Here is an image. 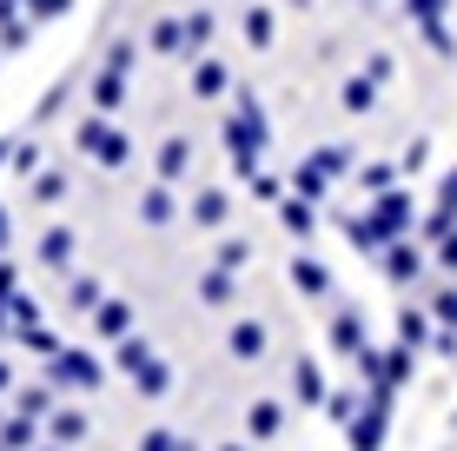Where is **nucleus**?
Here are the masks:
<instances>
[{"mask_svg":"<svg viewBox=\"0 0 457 451\" xmlns=\"http://www.w3.org/2000/svg\"><path fill=\"white\" fill-rule=\"evenodd\" d=\"M259 352H265V325H252V319H245V325H232V359H245V365H252Z\"/></svg>","mask_w":457,"mask_h":451,"instance_id":"nucleus-1","label":"nucleus"},{"mask_svg":"<svg viewBox=\"0 0 457 451\" xmlns=\"http://www.w3.org/2000/svg\"><path fill=\"white\" fill-rule=\"evenodd\" d=\"M278 425H286V412H278L272 398H259V405H252V438H278Z\"/></svg>","mask_w":457,"mask_h":451,"instance_id":"nucleus-2","label":"nucleus"},{"mask_svg":"<svg viewBox=\"0 0 457 451\" xmlns=\"http://www.w3.org/2000/svg\"><path fill=\"white\" fill-rule=\"evenodd\" d=\"M40 259H46V266H67V259H73V232H46V239H40Z\"/></svg>","mask_w":457,"mask_h":451,"instance_id":"nucleus-3","label":"nucleus"},{"mask_svg":"<svg viewBox=\"0 0 457 451\" xmlns=\"http://www.w3.org/2000/svg\"><path fill=\"white\" fill-rule=\"evenodd\" d=\"M193 220H206V226H219V220H226V193H199Z\"/></svg>","mask_w":457,"mask_h":451,"instance_id":"nucleus-4","label":"nucleus"},{"mask_svg":"<svg viewBox=\"0 0 457 451\" xmlns=\"http://www.w3.org/2000/svg\"><path fill=\"white\" fill-rule=\"evenodd\" d=\"M160 173H166V180H179V173H186V139H166V153H160Z\"/></svg>","mask_w":457,"mask_h":451,"instance_id":"nucleus-5","label":"nucleus"},{"mask_svg":"<svg viewBox=\"0 0 457 451\" xmlns=\"http://www.w3.org/2000/svg\"><path fill=\"white\" fill-rule=\"evenodd\" d=\"M245 259H252V246H239V239L219 246V266H226V272H232V266H245Z\"/></svg>","mask_w":457,"mask_h":451,"instance_id":"nucleus-6","label":"nucleus"},{"mask_svg":"<svg viewBox=\"0 0 457 451\" xmlns=\"http://www.w3.org/2000/svg\"><path fill=\"white\" fill-rule=\"evenodd\" d=\"M345 106H352V113H365V106H371V87L352 80V87H345Z\"/></svg>","mask_w":457,"mask_h":451,"instance_id":"nucleus-7","label":"nucleus"},{"mask_svg":"<svg viewBox=\"0 0 457 451\" xmlns=\"http://www.w3.org/2000/svg\"><path fill=\"white\" fill-rule=\"evenodd\" d=\"M120 325H126V305H120V299L100 305V332H120Z\"/></svg>","mask_w":457,"mask_h":451,"instance_id":"nucleus-8","label":"nucleus"},{"mask_svg":"<svg viewBox=\"0 0 457 451\" xmlns=\"http://www.w3.org/2000/svg\"><path fill=\"white\" fill-rule=\"evenodd\" d=\"M139 213H146V220H166V213H172V199H166V193H146V206H139Z\"/></svg>","mask_w":457,"mask_h":451,"instance_id":"nucleus-9","label":"nucleus"},{"mask_svg":"<svg viewBox=\"0 0 457 451\" xmlns=\"http://www.w3.org/2000/svg\"><path fill=\"white\" fill-rule=\"evenodd\" d=\"M445 213H457V173H445Z\"/></svg>","mask_w":457,"mask_h":451,"instance_id":"nucleus-10","label":"nucleus"},{"mask_svg":"<svg viewBox=\"0 0 457 451\" xmlns=\"http://www.w3.org/2000/svg\"><path fill=\"white\" fill-rule=\"evenodd\" d=\"M437 319H457V292H445V299H437Z\"/></svg>","mask_w":457,"mask_h":451,"instance_id":"nucleus-11","label":"nucleus"},{"mask_svg":"<svg viewBox=\"0 0 457 451\" xmlns=\"http://www.w3.org/2000/svg\"><path fill=\"white\" fill-rule=\"evenodd\" d=\"M437 259H445V266L457 272V239H445V253H437Z\"/></svg>","mask_w":457,"mask_h":451,"instance_id":"nucleus-12","label":"nucleus"},{"mask_svg":"<svg viewBox=\"0 0 457 451\" xmlns=\"http://www.w3.org/2000/svg\"><path fill=\"white\" fill-rule=\"evenodd\" d=\"M226 451H239V445H226Z\"/></svg>","mask_w":457,"mask_h":451,"instance_id":"nucleus-13","label":"nucleus"}]
</instances>
